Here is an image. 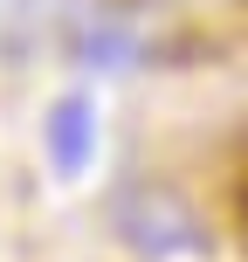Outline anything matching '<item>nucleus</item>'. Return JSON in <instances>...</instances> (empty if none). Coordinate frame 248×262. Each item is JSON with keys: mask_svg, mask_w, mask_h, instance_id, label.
Wrapping results in <instances>:
<instances>
[{"mask_svg": "<svg viewBox=\"0 0 248 262\" xmlns=\"http://www.w3.org/2000/svg\"><path fill=\"white\" fill-rule=\"evenodd\" d=\"M41 145H49V166L62 172V180H83L97 159V104L83 90L55 97L49 104V124H41Z\"/></svg>", "mask_w": 248, "mask_h": 262, "instance_id": "1", "label": "nucleus"}]
</instances>
